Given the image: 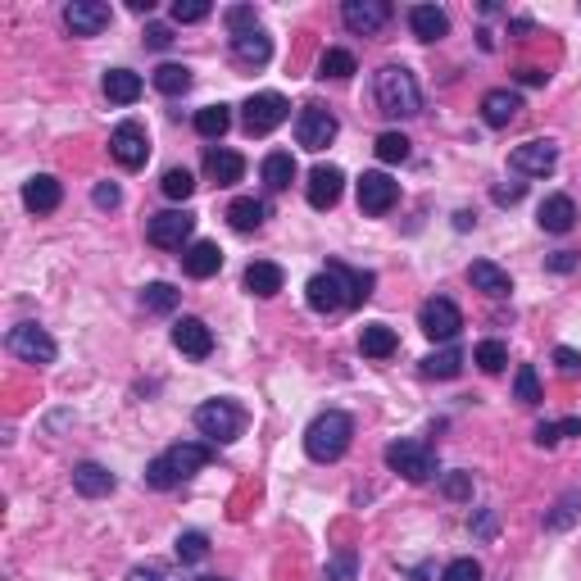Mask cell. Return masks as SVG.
<instances>
[{
    "instance_id": "cell-1",
    "label": "cell",
    "mask_w": 581,
    "mask_h": 581,
    "mask_svg": "<svg viewBox=\"0 0 581 581\" xmlns=\"http://www.w3.org/2000/svg\"><path fill=\"white\" fill-rule=\"evenodd\" d=\"M209 459H214V450L200 445V441L168 445L164 454H155V459L146 463V486H155V491H173V486H182L187 477H196L200 468H209Z\"/></svg>"
},
{
    "instance_id": "cell-2",
    "label": "cell",
    "mask_w": 581,
    "mask_h": 581,
    "mask_svg": "<svg viewBox=\"0 0 581 581\" xmlns=\"http://www.w3.org/2000/svg\"><path fill=\"white\" fill-rule=\"evenodd\" d=\"M373 96H377V109H382L386 119H414V114H423V91H418V78L404 69V64L377 69Z\"/></svg>"
},
{
    "instance_id": "cell-3",
    "label": "cell",
    "mask_w": 581,
    "mask_h": 581,
    "mask_svg": "<svg viewBox=\"0 0 581 581\" xmlns=\"http://www.w3.org/2000/svg\"><path fill=\"white\" fill-rule=\"evenodd\" d=\"M350 441H355V418L341 414V409H327L305 427V454L314 463H336L350 450Z\"/></svg>"
},
{
    "instance_id": "cell-4",
    "label": "cell",
    "mask_w": 581,
    "mask_h": 581,
    "mask_svg": "<svg viewBox=\"0 0 581 581\" xmlns=\"http://www.w3.org/2000/svg\"><path fill=\"white\" fill-rule=\"evenodd\" d=\"M196 427H200V436H209L214 445H232L246 432V414H241V404H232V400H205L196 409Z\"/></svg>"
},
{
    "instance_id": "cell-5",
    "label": "cell",
    "mask_w": 581,
    "mask_h": 581,
    "mask_svg": "<svg viewBox=\"0 0 581 581\" xmlns=\"http://www.w3.org/2000/svg\"><path fill=\"white\" fill-rule=\"evenodd\" d=\"M386 468L400 473L404 482H432L436 477V454L423 441H391L386 445Z\"/></svg>"
},
{
    "instance_id": "cell-6",
    "label": "cell",
    "mask_w": 581,
    "mask_h": 581,
    "mask_svg": "<svg viewBox=\"0 0 581 581\" xmlns=\"http://www.w3.org/2000/svg\"><path fill=\"white\" fill-rule=\"evenodd\" d=\"M286 119H291V100L277 96V91H259V96H250L246 109H241V123H246L250 137H268V132L282 128Z\"/></svg>"
},
{
    "instance_id": "cell-7",
    "label": "cell",
    "mask_w": 581,
    "mask_h": 581,
    "mask_svg": "<svg viewBox=\"0 0 581 581\" xmlns=\"http://www.w3.org/2000/svg\"><path fill=\"white\" fill-rule=\"evenodd\" d=\"M5 345H10V355H14V359H23V364H55V355H60L55 336H50L46 327H37V323H19V327H10Z\"/></svg>"
},
{
    "instance_id": "cell-8",
    "label": "cell",
    "mask_w": 581,
    "mask_h": 581,
    "mask_svg": "<svg viewBox=\"0 0 581 581\" xmlns=\"http://www.w3.org/2000/svg\"><path fill=\"white\" fill-rule=\"evenodd\" d=\"M305 300H309V309H314V314H336V309H350V291H345V277H341V268H336V259L323 268V273L309 277Z\"/></svg>"
},
{
    "instance_id": "cell-9",
    "label": "cell",
    "mask_w": 581,
    "mask_h": 581,
    "mask_svg": "<svg viewBox=\"0 0 581 581\" xmlns=\"http://www.w3.org/2000/svg\"><path fill=\"white\" fill-rule=\"evenodd\" d=\"M336 132H341V123H336V114L332 109H323V105H305L296 114V141L305 150H327L336 141Z\"/></svg>"
},
{
    "instance_id": "cell-10",
    "label": "cell",
    "mask_w": 581,
    "mask_h": 581,
    "mask_svg": "<svg viewBox=\"0 0 581 581\" xmlns=\"http://www.w3.org/2000/svg\"><path fill=\"white\" fill-rule=\"evenodd\" d=\"M418 327H423L432 341L450 345L454 336L463 332V314H459V305H454V300L432 296V300H423V309H418Z\"/></svg>"
},
{
    "instance_id": "cell-11",
    "label": "cell",
    "mask_w": 581,
    "mask_h": 581,
    "mask_svg": "<svg viewBox=\"0 0 581 581\" xmlns=\"http://www.w3.org/2000/svg\"><path fill=\"white\" fill-rule=\"evenodd\" d=\"M191 232H196V214H187V209H164V214H155L146 223L150 246L159 250H182Z\"/></svg>"
},
{
    "instance_id": "cell-12",
    "label": "cell",
    "mask_w": 581,
    "mask_h": 581,
    "mask_svg": "<svg viewBox=\"0 0 581 581\" xmlns=\"http://www.w3.org/2000/svg\"><path fill=\"white\" fill-rule=\"evenodd\" d=\"M109 155L119 159L123 168H141L150 159V137H146V128L141 123H119V128L109 132Z\"/></svg>"
},
{
    "instance_id": "cell-13",
    "label": "cell",
    "mask_w": 581,
    "mask_h": 581,
    "mask_svg": "<svg viewBox=\"0 0 581 581\" xmlns=\"http://www.w3.org/2000/svg\"><path fill=\"white\" fill-rule=\"evenodd\" d=\"M395 200H400V182H395L391 173L373 168V173L359 178V209H364V214H391Z\"/></svg>"
},
{
    "instance_id": "cell-14",
    "label": "cell",
    "mask_w": 581,
    "mask_h": 581,
    "mask_svg": "<svg viewBox=\"0 0 581 581\" xmlns=\"http://www.w3.org/2000/svg\"><path fill=\"white\" fill-rule=\"evenodd\" d=\"M109 19H114V10L105 0H73V5H64V23H69L73 37H100L109 28Z\"/></svg>"
},
{
    "instance_id": "cell-15",
    "label": "cell",
    "mask_w": 581,
    "mask_h": 581,
    "mask_svg": "<svg viewBox=\"0 0 581 581\" xmlns=\"http://www.w3.org/2000/svg\"><path fill=\"white\" fill-rule=\"evenodd\" d=\"M386 19H391V5H386V0H345L341 5V23L350 32H359V37L382 32Z\"/></svg>"
},
{
    "instance_id": "cell-16",
    "label": "cell",
    "mask_w": 581,
    "mask_h": 581,
    "mask_svg": "<svg viewBox=\"0 0 581 581\" xmlns=\"http://www.w3.org/2000/svg\"><path fill=\"white\" fill-rule=\"evenodd\" d=\"M554 164H559V146L554 141H522L509 155V168L513 173H527V178H545V173H554Z\"/></svg>"
},
{
    "instance_id": "cell-17",
    "label": "cell",
    "mask_w": 581,
    "mask_h": 581,
    "mask_svg": "<svg viewBox=\"0 0 581 581\" xmlns=\"http://www.w3.org/2000/svg\"><path fill=\"white\" fill-rule=\"evenodd\" d=\"M341 187H345L341 168H336V164H318L314 173H309L305 196H309V205H314V209H332L336 200H341Z\"/></svg>"
},
{
    "instance_id": "cell-18",
    "label": "cell",
    "mask_w": 581,
    "mask_h": 581,
    "mask_svg": "<svg viewBox=\"0 0 581 581\" xmlns=\"http://www.w3.org/2000/svg\"><path fill=\"white\" fill-rule=\"evenodd\" d=\"M173 345H178L187 359H209L214 332H209V323H200V318H178V323H173Z\"/></svg>"
},
{
    "instance_id": "cell-19",
    "label": "cell",
    "mask_w": 581,
    "mask_h": 581,
    "mask_svg": "<svg viewBox=\"0 0 581 581\" xmlns=\"http://www.w3.org/2000/svg\"><path fill=\"white\" fill-rule=\"evenodd\" d=\"M518 109H522V96H518V91H509V87H495V91H486V96H482L486 128H509V123L518 119Z\"/></svg>"
},
{
    "instance_id": "cell-20",
    "label": "cell",
    "mask_w": 581,
    "mask_h": 581,
    "mask_svg": "<svg viewBox=\"0 0 581 581\" xmlns=\"http://www.w3.org/2000/svg\"><path fill=\"white\" fill-rule=\"evenodd\" d=\"M60 200H64V187L50 178V173H37V178L23 182V205H28L32 214H55Z\"/></svg>"
},
{
    "instance_id": "cell-21",
    "label": "cell",
    "mask_w": 581,
    "mask_h": 581,
    "mask_svg": "<svg viewBox=\"0 0 581 581\" xmlns=\"http://www.w3.org/2000/svg\"><path fill=\"white\" fill-rule=\"evenodd\" d=\"M114 486H119V477L109 473L105 463H78V468H73V491L87 495V500H100V495H109Z\"/></svg>"
},
{
    "instance_id": "cell-22",
    "label": "cell",
    "mask_w": 581,
    "mask_h": 581,
    "mask_svg": "<svg viewBox=\"0 0 581 581\" xmlns=\"http://www.w3.org/2000/svg\"><path fill=\"white\" fill-rule=\"evenodd\" d=\"M218 268H223V250L214 246V241H196V246L182 250V273L196 277V282H205V277H214Z\"/></svg>"
},
{
    "instance_id": "cell-23",
    "label": "cell",
    "mask_w": 581,
    "mask_h": 581,
    "mask_svg": "<svg viewBox=\"0 0 581 581\" xmlns=\"http://www.w3.org/2000/svg\"><path fill=\"white\" fill-rule=\"evenodd\" d=\"M232 60L246 64V69H264L273 60V41L264 37V28L246 32V37H232Z\"/></svg>"
},
{
    "instance_id": "cell-24",
    "label": "cell",
    "mask_w": 581,
    "mask_h": 581,
    "mask_svg": "<svg viewBox=\"0 0 581 581\" xmlns=\"http://www.w3.org/2000/svg\"><path fill=\"white\" fill-rule=\"evenodd\" d=\"M468 282H473V291H482V296H509L513 291L509 273H504L500 264H491V259H473V264H468Z\"/></svg>"
},
{
    "instance_id": "cell-25",
    "label": "cell",
    "mask_w": 581,
    "mask_h": 581,
    "mask_svg": "<svg viewBox=\"0 0 581 581\" xmlns=\"http://www.w3.org/2000/svg\"><path fill=\"white\" fill-rule=\"evenodd\" d=\"M409 28H414L418 41H441L445 32H450V14H445L441 5H414V10H409Z\"/></svg>"
},
{
    "instance_id": "cell-26",
    "label": "cell",
    "mask_w": 581,
    "mask_h": 581,
    "mask_svg": "<svg viewBox=\"0 0 581 581\" xmlns=\"http://www.w3.org/2000/svg\"><path fill=\"white\" fill-rule=\"evenodd\" d=\"M205 173L218 187H232V182H241V173H246V159H241L237 150H205Z\"/></svg>"
},
{
    "instance_id": "cell-27",
    "label": "cell",
    "mask_w": 581,
    "mask_h": 581,
    "mask_svg": "<svg viewBox=\"0 0 581 581\" xmlns=\"http://www.w3.org/2000/svg\"><path fill=\"white\" fill-rule=\"evenodd\" d=\"M282 268L277 264H268V259H255V264L246 268V291L250 296H259V300H273L277 291H282Z\"/></svg>"
},
{
    "instance_id": "cell-28",
    "label": "cell",
    "mask_w": 581,
    "mask_h": 581,
    "mask_svg": "<svg viewBox=\"0 0 581 581\" xmlns=\"http://www.w3.org/2000/svg\"><path fill=\"white\" fill-rule=\"evenodd\" d=\"M541 227L545 232H554V237H563V232H572V223H577V205H572L568 196H550L541 205Z\"/></svg>"
},
{
    "instance_id": "cell-29",
    "label": "cell",
    "mask_w": 581,
    "mask_h": 581,
    "mask_svg": "<svg viewBox=\"0 0 581 581\" xmlns=\"http://www.w3.org/2000/svg\"><path fill=\"white\" fill-rule=\"evenodd\" d=\"M105 96L114 100V105H137V100H141V73L109 69L105 73Z\"/></svg>"
},
{
    "instance_id": "cell-30",
    "label": "cell",
    "mask_w": 581,
    "mask_h": 581,
    "mask_svg": "<svg viewBox=\"0 0 581 581\" xmlns=\"http://www.w3.org/2000/svg\"><path fill=\"white\" fill-rule=\"evenodd\" d=\"M264 218H268V209H264V200H255V196H241L227 205V223L237 227V232H259Z\"/></svg>"
},
{
    "instance_id": "cell-31",
    "label": "cell",
    "mask_w": 581,
    "mask_h": 581,
    "mask_svg": "<svg viewBox=\"0 0 581 581\" xmlns=\"http://www.w3.org/2000/svg\"><path fill=\"white\" fill-rule=\"evenodd\" d=\"M581 522V491H568L550 513H545V532H568Z\"/></svg>"
},
{
    "instance_id": "cell-32",
    "label": "cell",
    "mask_w": 581,
    "mask_h": 581,
    "mask_svg": "<svg viewBox=\"0 0 581 581\" xmlns=\"http://www.w3.org/2000/svg\"><path fill=\"white\" fill-rule=\"evenodd\" d=\"M150 82H155V91H164V96H187L196 78H191L187 64H159Z\"/></svg>"
},
{
    "instance_id": "cell-33",
    "label": "cell",
    "mask_w": 581,
    "mask_h": 581,
    "mask_svg": "<svg viewBox=\"0 0 581 581\" xmlns=\"http://www.w3.org/2000/svg\"><path fill=\"white\" fill-rule=\"evenodd\" d=\"M359 350H364L368 359H386L395 355V332L386 323H368L364 332H359Z\"/></svg>"
},
{
    "instance_id": "cell-34",
    "label": "cell",
    "mask_w": 581,
    "mask_h": 581,
    "mask_svg": "<svg viewBox=\"0 0 581 581\" xmlns=\"http://www.w3.org/2000/svg\"><path fill=\"white\" fill-rule=\"evenodd\" d=\"M423 373H427V377H441V382L459 377V373H463V350H459V345H445V350L427 355V359H423Z\"/></svg>"
},
{
    "instance_id": "cell-35",
    "label": "cell",
    "mask_w": 581,
    "mask_h": 581,
    "mask_svg": "<svg viewBox=\"0 0 581 581\" xmlns=\"http://www.w3.org/2000/svg\"><path fill=\"white\" fill-rule=\"evenodd\" d=\"M264 182H268V191H286L296 182V159L286 155V150H273L264 159Z\"/></svg>"
},
{
    "instance_id": "cell-36",
    "label": "cell",
    "mask_w": 581,
    "mask_h": 581,
    "mask_svg": "<svg viewBox=\"0 0 581 581\" xmlns=\"http://www.w3.org/2000/svg\"><path fill=\"white\" fill-rule=\"evenodd\" d=\"M227 128H232V109H227V105H205V109H196V132H200L205 141H218Z\"/></svg>"
},
{
    "instance_id": "cell-37",
    "label": "cell",
    "mask_w": 581,
    "mask_h": 581,
    "mask_svg": "<svg viewBox=\"0 0 581 581\" xmlns=\"http://www.w3.org/2000/svg\"><path fill=\"white\" fill-rule=\"evenodd\" d=\"M336 268H341V277H345V291H350V309H355V305H364V300L373 296L377 277L368 273V268H350V264H336Z\"/></svg>"
},
{
    "instance_id": "cell-38",
    "label": "cell",
    "mask_w": 581,
    "mask_h": 581,
    "mask_svg": "<svg viewBox=\"0 0 581 581\" xmlns=\"http://www.w3.org/2000/svg\"><path fill=\"white\" fill-rule=\"evenodd\" d=\"M350 73H359V64H355V55L350 50H323V60H318V78H350Z\"/></svg>"
},
{
    "instance_id": "cell-39",
    "label": "cell",
    "mask_w": 581,
    "mask_h": 581,
    "mask_svg": "<svg viewBox=\"0 0 581 581\" xmlns=\"http://www.w3.org/2000/svg\"><path fill=\"white\" fill-rule=\"evenodd\" d=\"M178 300H182V291H173L168 282H150L146 291H141V305H146L150 314H173Z\"/></svg>"
},
{
    "instance_id": "cell-40",
    "label": "cell",
    "mask_w": 581,
    "mask_h": 581,
    "mask_svg": "<svg viewBox=\"0 0 581 581\" xmlns=\"http://www.w3.org/2000/svg\"><path fill=\"white\" fill-rule=\"evenodd\" d=\"M473 364L482 368V373H504V364H509V345H504V341H482L473 350Z\"/></svg>"
},
{
    "instance_id": "cell-41",
    "label": "cell",
    "mask_w": 581,
    "mask_h": 581,
    "mask_svg": "<svg viewBox=\"0 0 581 581\" xmlns=\"http://www.w3.org/2000/svg\"><path fill=\"white\" fill-rule=\"evenodd\" d=\"M563 436H581V418H563V423H541L532 441L541 445V450H554V445H559Z\"/></svg>"
},
{
    "instance_id": "cell-42",
    "label": "cell",
    "mask_w": 581,
    "mask_h": 581,
    "mask_svg": "<svg viewBox=\"0 0 581 581\" xmlns=\"http://www.w3.org/2000/svg\"><path fill=\"white\" fill-rule=\"evenodd\" d=\"M373 150L382 164H404V159H409V137H404V132H382Z\"/></svg>"
},
{
    "instance_id": "cell-43",
    "label": "cell",
    "mask_w": 581,
    "mask_h": 581,
    "mask_svg": "<svg viewBox=\"0 0 581 581\" xmlns=\"http://www.w3.org/2000/svg\"><path fill=\"white\" fill-rule=\"evenodd\" d=\"M223 23H227V32H232V37H246V32L259 28V14H255V5H227Z\"/></svg>"
},
{
    "instance_id": "cell-44",
    "label": "cell",
    "mask_w": 581,
    "mask_h": 581,
    "mask_svg": "<svg viewBox=\"0 0 581 581\" xmlns=\"http://www.w3.org/2000/svg\"><path fill=\"white\" fill-rule=\"evenodd\" d=\"M159 187H164L168 200H191V191H196V178H191L187 168H168Z\"/></svg>"
},
{
    "instance_id": "cell-45",
    "label": "cell",
    "mask_w": 581,
    "mask_h": 581,
    "mask_svg": "<svg viewBox=\"0 0 581 581\" xmlns=\"http://www.w3.org/2000/svg\"><path fill=\"white\" fill-rule=\"evenodd\" d=\"M355 577H359V559H355V550H345V554H336V559H327L323 581H355Z\"/></svg>"
},
{
    "instance_id": "cell-46",
    "label": "cell",
    "mask_w": 581,
    "mask_h": 581,
    "mask_svg": "<svg viewBox=\"0 0 581 581\" xmlns=\"http://www.w3.org/2000/svg\"><path fill=\"white\" fill-rule=\"evenodd\" d=\"M178 559H182V563H200V559H209V541H205V532H182V536H178Z\"/></svg>"
},
{
    "instance_id": "cell-47",
    "label": "cell",
    "mask_w": 581,
    "mask_h": 581,
    "mask_svg": "<svg viewBox=\"0 0 581 581\" xmlns=\"http://www.w3.org/2000/svg\"><path fill=\"white\" fill-rule=\"evenodd\" d=\"M513 395H518L522 404H536V400H541V382H536V368L532 364L518 368V377H513Z\"/></svg>"
},
{
    "instance_id": "cell-48",
    "label": "cell",
    "mask_w": 581,
    "mask_h": 581,
    "mask_svg": "<svg viewBox=\"0 0 581 581\" xmlns=\"http://www.w3.org/2000/svg\"><path fill=\"white\" fill-rule=\"evenodd\" d=\"M209 14H214L209 0H178V5H173V23H205Z\"/></svg>"
},
{
    "instance_id": "cell-49",
    "label": "cell",
    "mask_w": 581,
    "mask_h": 581,
    "mask_svg": "<svg viewBox=\"0 0 581 581\" xmlns=\"http://www.w3.org/2000/svg\"><path fill=\"white\" fill-rule=\"evenodd\" d=\"M441 581H482V563H477V559H454L450 568L441 572Z\"/></svg>"
},
{
    "instance_id": "cell-50",
    "label": "cell",
    "mask_w": 581,
    "mask_h": 581,
    "mask_svg": "<svg viewBox=\"0 0 581 581\" xmlns=\"http://www.w3.org/2000/svg\"><path fill=\"white\" fill-rule=\"evenodd\" d=\"M128 581H182V577L173 568H164V563H137L128 572Z\"/></svg>"
},
{
    "instance_id": "cell-51",
    "label": "cell",
    "mask_w": 581,
    "mask_h": 581,
    "mask_svg": "<svg viewBox=\"0 0 581 581\" xmlns=\"http://www.w3.org/2000/svg\"><path fill=\"white\" fill-rule=\"evenodd\" d=\"M441 491L450 495V500H473V473H450L441 482Z\"/></svg>"
},
{
    "instance_id": "cell-52",
    "label": "cell",
    "mask_w": 581,
    "mask_h": 581,
    "mask_svg": "<svg viewBox=\"0 0 581 581\" xmlns=\"http://www.w3.org/2000/svg\"><path fill=\"white\" fill-rule=\"evenodd\" d=\"M91 200H96V209H119V205H123V191L114 187V182H96Z\"/></svg>"
},
{
    "instance_id": "cell-53",
    "label": "cell",
    "mask_w": 581,
    "mask_h": 581,
    "mask_svg": "<svg viewBox=\"0 0 581 581\" xmlns=\"http://www.w3.org/2000/svg\"><path fill=\"white\" fill-rule=\"evenodd\" d=\"M554 364H559L563 377H577L581 373V355L572 350V345H559V350H554Z\"/></svg>"
},
{
    "instance_id": "cell-54",
    "label": "cell",
    "mask_w": 581,
    "mask_h": 581,
    "mask_svg": "<svg viewBox=\"0 0 581 581\" xmlns=\"http://www.w3.org/2000/svg\"><path fill=\"white\" fill-rule=\"evenodd\" d=\"M173 46V28L164 23H146V50H168Z\"/></svg>"
},
{
    "instance_id": "cell-55",
    "label": "cell",
    "mask_w": 581,
    "mask_h": 581,
    "mask_svg": "<svg viewBox=\"0 0 581 581\" xmlns=\"http://www.w3.org/2000/svg\"><path fill=\"white\" fill-rule=\"evenodd\" d=\"M545 268H550V273H572V268H577V255H572V250H559V255L545 259Z\"/></svg>"
},
{
    "instance_id": "cell-56",
    "label": "cell",
    "mask_w": 581,
    "mask_h": 581,
    "mask_svg": "<svg viewBox=\"0 0 581 581\" xmlns=\"http://www.w3.org/2000/svg\"><path fill=\"white\" fill-rule=\"evenodd\" d=\"M473 532H477V536H482V541H491V536H495V509H482V513H477V522H473Z\"/></svg>"
},
{
    "instance_id": "cell-57",
    "label": "cell",
    "mask_w": 581,
    "mask_h": 581,
    "mask_svg": "<svg viewBox=\"0 0 581 581\" xmlns=\"http://www.w3.org/2000/svg\"><path fill=\"white\" fill-rule=\"evenodd\" d=\"M522 191H527L522 182H513V187H495V205H518Z\"/></svg>"
},
{
    "instance_id": "cell-58",
    "label": "cell",
    "mask_w": 581,
    "mask_h": 581,
    "mask_svg": "<svg viewBox=\"0 0 581 581\" xmlns=\"http://www.w3.org/2000/svg\"><path fill=\"white\" fill-rule=\"evenodd\" d=\"M518 78H522V82H527V87H541V82H545V73H541V69H522V73H518Z\"/></svg>"
},
{
    "instance_id": "cell-59",
    "label": "cell",
    "mask_w": 581,
    "mask_h": 581,
    "mask_svg": "<svg viewBox=\"0 0 581 581\" xmlns=\"http://www.w3.org/2000/svg\"><path fill=\"white\" fill-rule=\"evenodd\" d=\"M473 223H477V218L468 214V209H463V214H454V227H459V232H468V227H473Z\"/></svg>"
},
{
    "instance_id": "cell-60",
    "label": "cell",
    "mask_w": 581,
    "mask_h": 581,
    "mask_svg": "<svg viewBox=\"0 0 581 581\" xmlns=\"http://www.w3.org/2000/svg\"><path fill=\"white\" fill-rule=\"evenodd\" d=\"M200 581H218V577H200Z\"/></svg>"
}]
</instances>
